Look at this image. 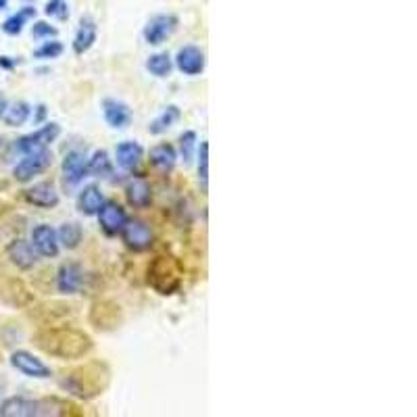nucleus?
Segmentation results:
<instances>
[{
	"label": "nucleus",
	"mask_w": 417,
	"mask_h": 417,
	"mask_svg": "<svg viewBox=\"0 0 417 417\" xmlns=\"http://www.w3.org/2000/svg\"><path fill=\"white\" fill-rule=\"evenodd\" d=\"M63 182L69 186H78L84 178H88V159L82 151L67 153L63 159Z\"/></svg>",
	"instance_id": "obj_11"
},
{
	"label": "nucleus",
	"mask_w": 417,
	"mask_h": 417,
	"mask_svg": "<svg viewBox=\"0 0 417 417\" xmlns=\"http://www.w3.org/2000/svg\"><path fill=\"white\" fill-rule=\"evenodd\" d=\"M25 198H28V202H32L34 206H40V208H54L61 202V196L52 182L34 184L32 188L25 190Z\"/></svg>",
	"instance_id": "obj_14"
},
{
	"label": "nucleus",
	"mask_w": 417,
	"mask_h": 417,
	"mask_svg": "<svg viewBox=\"0 0 417 417\" xmlns=\"http://www.w3.org/2000/svg\"><path fill=\"white\" fill-rule=\"evenodd\" d=\"M173 69V61L167 52H155L147 58V72L155 78H167Z\"/></svg>",
	"instance_id": "obj_25"
},
{
	"label": "nucleus",
	"mask_w": 417,
	"mask_h": 417,
	"mask_svg": "<svg viewBox=\"0 0 417 417\" xmlns=\"http://www.w3.org/2000/svg\"><path fill=\"white\" fill-rule=\"evenodd\" d=\"M63 50H65V46H63V42H58V40H46V42H42L36 50H34V56L36 58H40V61H50V58H58L61 54H63Z\"/></svg>",
	"instance_id": "obj_27"
},
{
	"label": "nucleus",
	"mask_w": 417,
	"mask_h": 417,
	"mask_svg": "<svg viewBox=\"0 0 417 417\" xmlns=\"http://www.w3.org/2000/svg\"><path fill=\"white\" fill-rule=\"evenodd\" d=\"M204 65H206L204 52L194 44L182 46L175 54V67L184 76H200L204 72Z\"/></svg>",
	"instance_id": "obj_9"
},
{
	"label": "nucleus",
	"mask_w": 417,
	"mask_h": 417,
	"mask_svg": "<svg viewBox=\"0 0 417 417\" xmlns=\"http://www.w3.org/2000/svg\"><path fill=\"white\" fill-rule=\"evenodd\" d=\"M32 246L36 248L38 257H44V259H54L61 250V244H58V236H56V230L48 224H40L32 230Z\"/></svg>",
	"instance_id": "obj_8"
},
{
	"label": "nucleus",
	"mask_w": 417,
	"mask_h": 417,
	"mask_svg": "<svg viewBox=\"0 0 417 417\" xmlns=\"http://www.w3.org/2000/svg\"><path fill=\"white\" fill-rule=\"evenodd\" d=\"M0 67L13 69V67H15V61H11V56H0Z\"/></svg>",
	"instance_id": "obj_32"
},
{
	"label": "nucleus",
	"mask_w": 417,
	"mask_h": 417,
	"mask_svg": "<svg viewBox=\"0 0 417 417\" xmlns=\"http://www.w3.org/2000/svg\"><path fill=\"white\" fill-rule=\"evenodd\" d=\"M84 284V269L78 263H65L56 273V290L61 295H76Z\"/></svg>",
	"instance_id": "obj_12"
},
{
	"label": "nucleus",
	"mask_w": 417,
	"mask_h": 417,
	"mask_svg": "<svg viewBox=\"0 0 417 417\" xmlns=\"http://www.w3.org/2000/svg\"><path fill=\"white\" fill-rule=\"evenodd\" d=\"M56 236H58V244H61L63 248L74 250V248L80 246V242H82V238H84V230H82V226H80L78 222H65V224L58 228Z\"/></svg>",
	"instance_id": "obj_22"
},
{
	"label": "nucleus",
	"mask_w": 417,
	"mask_h": 417,
	"mask_svg": "<svg viewBox=\"0 0 417 417\" xmlns=\"http://www.w3.org/2000/svg\"><path fill=\"white\" fill-rule=\"evenodd\" d=\"M180 117H182V113H180V109L175 107V105H169V107H165L153 121H151V125H149V133H153V136H161V133H165L169 127H173L178 121H180Z\"/></svg>",
	"instance_id": "obj_21"
},
{
	"label": "nucleus",
	"mask_w": 417,
	"mask_h": 417,
	"mask_svg": "<svg viewBox=\"0 0 417 417\" xmlns=\"http://www.w3.org/2000/svg\"><path fill=\"white\" fill-rule=\"evenodd\" d=\"M7 5H9V0H0V11L7 9Z\"/></svg>",
	"instance_id": "obj_34"
},
{
	"label": "nucleus",
	"mask_w": 417,
	"mask_h": 417,
	"mask_svg": "<svg viewBox=\"0 0 417 417\" xmlns=\"http://www.w3.org/2000/svg\"><path fill=\"white\" fill-rule=\"evenodd\" d=\"M0 147H3V136H0Z\"/></svg>",
	"instance_id": "obj_35"
},
{
	"label": "nucleus",
	"mask_w": 417,
	"mask_h": 417,
	"mask_svg": "<svg viewBox=\"0 0 417 417\" xmlns=\"http://www.w3.org/2000/svg\"><path fill=\"white\" fill-rule=\"evenodd\" d=\"M115 159H117V165L121 169L133 171V169H138V165H140L142 159H145V149L138 142H133V140H125V142L117 145Z\"/></svg>",
	"instance_id": "obj_15"
},
{
	"label": "nucleus",
	"mask_w": 417,
	"mask_h": 417,
	"mask_svg": "<svg viewBox=\"0 0 417 417\" xmlns=\"http://www.w3.org/2000/svg\"><path fill=\"white\" fill-rule=\"evenodd\" d=\"M198 180L202 186H206L208 180V145L200 142L198 147Z\"/></svg>",
	"instance_id": "obj_30"
},
{
	"label": "nucleus",
	"mask_w": 417,
	"mask_h": 417,
	"mask_svg": "<svg viewBox=\"0 0 417 417\" xmlns=\"http://www.w3.org/2000/svg\"><path fill=\"white\" fill-rule=\"evenodd\" d=\"M196 142H198V136H196V131H192V129H188V131H184V133L180 136V153H182L184 163H190V161H192Z\"/></svg>",
	"instance_id": "obj_28"
},
{
	"label": "nucleus",
	"mask_w": 417,
	"mask_h": 417,
	"mask_svg": "<svg viewBox=\"0 0 417 417\" xmlns=\"http://www.w3.org/2000/svg\"><path fill=\"white\" fill-rule=\"evenodd\" d=\"M61 136V125L50 121L46 125H42L40 129L23 136L17 140L15 145V151H19L21 155H32V153H40V151H46L56 138Z\"/></svg>",
	"instance_id": "obj_3"
},
{
	"label": "nucleus",
	"mask_w": 417,
	"mask_h": 417,
	"mask_svg": "<svg viewBox=\"0 0 417 417\" xmlns=\"http://www.w3.org/2000/svg\"><path fill=\"white\" fill-rule=\"evenodd\" d=\"M32 36L36 40H48V38H54L56 36V28H52L50 23L46 21H36L34 28H32Z\"/></svg>",
	"instance_id": "obj_31"
},
{
	"label": "nucleus",
	"mask_w": 417,
	"mask_h": 417,
	"mask_svg": "<svg viewBox=\"0 0 417 417\" xmlns=\"http://www.w3.org/2000/svg\"><path fill=\"white\" fill-rule=\"evenodd\" d=\"M65 330L67 328H61V330H48L40 342V346L54 355V357H61V359H76V357H84L90 349H92V340L78 332V330H69L67 332V340H65Z\"/></svg>",
	"instance_id": "obj_1"
},
{
	"label": "nucleus",
	"mask_w": 417,
	"mask_h": 417,
	"mask_svg": "<svg viewBox=\"0 0 417 417\" xmlns=\"http://www.w3.org/2000/svg\"><path fill=\"white\" fill-rule=\"evenodd\" d=\"M7 98L3 96V94H0V117H3V113H5V109H7Z\"/></svg>",
	"instance_id": "obj_33"
},
{
	"label": "nucleus",
	"mask_w": 417,
	"mask_h": 417,
	"mask_svg": "<svg viewBox=\"0 0 417 417\" xmlns=\"http://www.w3.org/2000/svg\"><path fill=\"white\" fill-rule=\"evenodd\" d=\"M127 202L136 208H147L153 202V190L147 180L142 178H131L125 186Z\"/></svg>",
	"instance_id": "obj_17"
},
{
	"label": "nucleus",
	"mask_w": 417,
	"mask_h": 417,
	"mask_svg": "<svg viewBox=\"0 0 417 417\" xmlns=\"http://www.w3.org/2000/svg\"><path fill=\"white\" fill-rule=\"evenodd\" d=\"M52 165V155L50 151H40V153H32V155H23V159L15 165L13 169V175L17 182H30L34 180L36 175L44 173L48 167Z\"/></svg>",
	"instance_id": "obj_6"
},
{
	"label": "nucleus",
	"mask_w": 417,
	"mask_h": 417,
	"mask_svg": "<svg viewBox=\"0 0 417 417\" xmlns=\"http://www.w3.org/2000/svg\"><path fill=\"white\" fill-rule=\"evenodd\" d=\"M46 17L56 19V21H67L69 19V7L65 0H48L46 7H44Z\"/></svg>",
	"instance_id": "obj_29"
},
{
	"label": "nucleus",
	"mask_w": 417,
	"mask_h": 417,
	"mask_svg": "<svg viewBox=\"0 0 417 417\" xmlns=\"http://www.w3.org/2000/svg\"><path fill=\"white\" fill-rule=\"evenodd\" d=\"M65 409V405L56 400H40V398H28V396H11L0 403V415L3 417H40V415H58Z\"/></svg>",
	"instance_id": "obj_2"
},
{
	"label": "nucleus",
	"mask_w": 417,
	"mask_h": 417,
	"mask_svg": "<svg viewBox=\"0 0 417 417\" xmlns=\"http://www.w3.org/2000/svg\"><path fill=\"white\" fill-rule=\"evenodd\" d=\"M30 115H32V107L23 100H17V103L7 105V109L0 119H3L9 127H21L30 119Z\"/></svg>",
	"instance_id": "obj_23"
},
{
	"label": "nucleus",
	"mask_w": 417,
	"mask_h": 417,
	"mask_svg": "<svg viewBox=\"0 0 417 417\" xmlns=\"http://www.w3.org/2000/svg\"><path fill=\"white\" fill-rule=\"evenodd\" d=\"M34 17H36V9L34 7H23L3 23V32L7 36H19L23 32V28L28 25V21H32Z\"/></svg>",
	"instance_id": "obj_24"
},
{
	"label": "nucleus",
	"mask_w": 417,
	"mask_h": 417,
	"mask_svg": "<svg viewBox=\"0 0 417 417\" xmlns=\"http://www.w3.org/2000/svg\"><path fill=\"white\" fill-rule=\"evenodd\" d=\"M178 30V17L171 13H161L149 19V23L145 25V42L151 46H161L163 42H167L173 32Z\"/></svg>",
	"instance_id": "obj_5"
},
{
	"label": "nucleus",
	"mask_w": 417,
	"mask_h": 417,
	"mask_svg": "<svg viewBox=\"0 0 417 417\" xmlns=\"http://www.w3.org/2000/svg\"><path fill=\"white\" fill-rule=\"evenodd\" d=\"M96 38H98V25H96V21L92 17H82L80 28L76 32V38H74V52L78 56L86 54L94 46Z\"/></svg>",
	"instance_id": "obj_16"
},
{
	"label": "nucleus",
	"mask_w": 417,
	"mask_h": 417,
	"mask_svg": "<svg viewBox=\"0 0 417 417\" xmlns=\"http://www.w3.org/2000/svg\"><path fill=\"white\" fill-rule=\"evenodd\" d=\"M103 115H105V121L113 129H125L131 123V109L123 100H117V98L103 100Z\"/></svg>",
	"instance_id": "obj_13"
},
{
	"label": "nucleus",
	"mask_w": 417,
	"mask_h": 417,
	"mask_svg": "<svg viewBox=\"0 0 417 417\" xmlns=\"http://www.w3.org/2000/svg\"><path fill=\"white\" fill-rule=\"evenodd\" d=\"M98 215V224L100 228L109 234V236H115L121 232V228L125 226L127 222V213L121 204H117L115 200H105V204L100 206V211L96 213Z\"/></svg>",
	"instance_id": "obj_10"
},
{
	"label": "nucleus",
	"mask_w": 417,
	"mask_h": 417,
	"mask_svg": "<svg viewBox=\"0 0 417 417\" xmlns=\"http://www.w3.org/2000/svg\"><path fill=\"white\" fill-rule=\"evenodd\" d=\"M149 157H151V165L157 167L159 171H171L178 163V151L167 142L155 145L151 149Z\"/></svg>",
	"instance_id": "obj_20"
},
{
	"label": "nucleus",
	"mask_w": 417,
	"mask_h": 417,
	"mask_svg": "<svg viewBox=\"0 0 417 417\" xmlns=\"http://www.w3.org/2000/svg\"><path fill=\"white\" fill-rule=\"evenodd\" d=\"M103 204H105V194H103L100 188L94 186V184L86 186V188L78 194V208H80V213H84V215H88V217L96 215V213L100 211Z\"/></svg>",
	"instance_id": "obj_19"
},
{
	"label": "nucleus",
	"mask_w": 417,
	"mask_h": 417,
	"mask_svg": "<svg viewBox=\"0 0 417 417\" xmlns=\"http://www.w3.org/2000/svg\"><path fill=\"white\" fill-rule=\"evenodd\" d=\"M119 234H121L125 246L129 250H136V253H142V250L151 248V244H153V230L142 220H129L127 217V222Z\"/></svg>",
	"instance_id": "obj_4"
},
{
	"label": "nucleus",
	"mask_w": 417,
	"mask_h": 417,
	"mask_svg": "<svg viewBox=\"0 0 417 417\" xmlns=\"http://www.w3.org/2000/svg\"><path fill=\"white\" fill-rule=\"evenodd\" d=\"M113 173V161L107 151H96L88 159V175L92 178H107Z\"/></svg>",
	"instance_id": "obj_26"
},
{
	"label": "nucleus",
	"mask_w": 417,
	"mask_h": 417,
	"mask_svg": "<svg viewBox=\"0 0 417 417\" xmlns=\"http://www.w3.org/2000/svg\"><path fill=\"white\" fill-rule=\"evenodd\" d=\"M9 259L13 261V265H17L19 269H32L38 263V253L32 246V242L28 240H13L7 248Z\"/></svg>",
	"instance_id": "obj_18"
},
{
	"label": "nucleus",
	"mask_w": 417,
	"mask_h": 417,
	"mask_svg": "<svg viewBox=\"0 0 417 417\" xmlns=\"http://www.w3.org/2000/svg\"><path fill=\"white\" fill-rule=\"evenodd\" d=\"M11 365H13L19 374H23V376H28V378L48 380V378L52 376L50 367H48L42 359H38L36 355H32V353H28V351H15V353L11 355Z\"/></svg>",
	"instance_id": "obj_7"
}]
</instances>
